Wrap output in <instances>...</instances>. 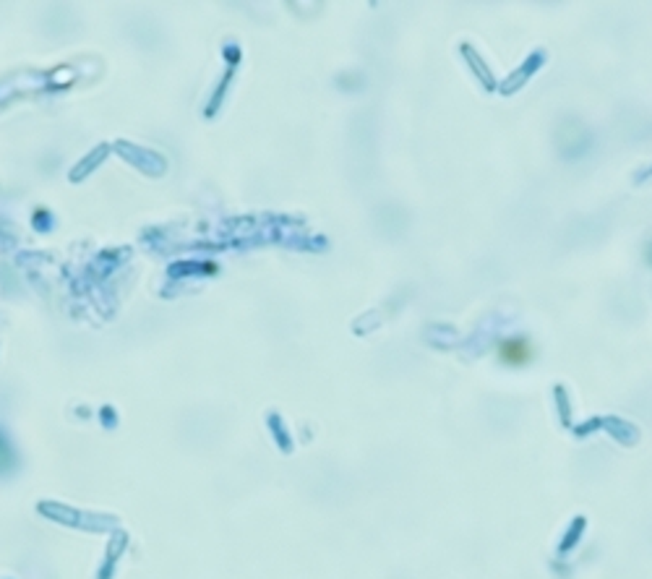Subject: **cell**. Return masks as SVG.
Segmentation results:
<instances>
[{
  "instance_id": "cell-1",
  "label": "cell",
  "mask_w": 652,
  "mask_h": 579,
  "mask_svg": "<svg viewBox=\"0 0 652 579\" xmlns=\"http://www.w3.org/2000/svg\"><path fill=\"white\" fill-rule=\"evenodd\" d=\"M501 358L509 363V366H522L530 360V345L524 340H509L501 347Z\"/></svg>"
}]
</instances>
